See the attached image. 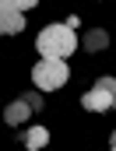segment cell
I'll use <instances>...</instances> for the list:
<instances>
[{
    "instance_id": "obj_1",
    "label": "cell",
    "mask_w": 116,
    "mask_h": 151,
    "mask_svg": "<svg viewBox=\"0 0 116 151\" xmlns=\"http://www.w3.org/2000/svg\"><path fill=\"white\" fill-rule=\"evenodd\" d=\"M39 53L42 56H49V60H67L71 53L77 49V35L71 25H46L35 39Z\"/></svg>"
},
{
    "instance_id": "obj_2",
    "label": "cell",
    "mask_w": 116,
    "mask_h": 151,
    "mask_svg": "<svg viewBox=\"0 0 116 151\" xmlns=\"http://www.w3.org/2000/svg\"><path fill=\"white\" fill-rule=\"evenodd\" d=\"M67 60H49V56H42L35 67H32V81H35L39 91H56V88H63L67 84Z\"/></svg>"
},
{
    "instance_id": "obj_3",
    "label": "cell",
    "mask_w": 116,
    "mask_h": 151,
    "mask_svg": "<svg viewBox=\"0 0 116 151\" xmlns=\"http://www.w3.org/2000/svg\"><path fill=\"white\" fill-rule=\"evenodd\" d=\"M81 106H84L88 113H106V109H113L116 106V77H99L95 88L81 95Z\"/></svg>"
},
{
    "instance_id": "obj_4",
    "label": "cell",
    "mask_w": 116,
    "mask_h": 151,
    "mask_svg": "<svg viewBox=\"0 0 116 151\" xmlns=\"http://www.w3.org/2000/svg\"><path fill=\"white\" fill-rule=\"evenodd\" d=\"M25 28V11H18L14 0H0V32L4 35H18Z\"/></svg>"
},
{
    "instance_id": "obj_5",
    "label": "cell",
    "mask_w": 116,
    "mask_h": 151,
    "mask_svg": "<svg viewBox=\"0 0 116 151\" xmlns=\"http://www.w3.org/2000/svg\"><path fill=\"white\" fill-rule=\"evenodd\" d=\"M32 113H35V109H32V102L21 95V99H14V102L4 109V119H7V127H21V123H25Z\"/></svg>"
},
{
    "instance_id": "obj_6",
    "label": "cell",
    "mask_w": 116,
    "mask_h": 151,
    "mask_svg": "<svg viewBox=\"0 0 116 151\" xmlns=\"http://www.w3.org/2000/svg\"><path fill=\"white\" fill-rule=\"evenodd\" d=\"M84 46H88L92 53H102V49L109 46V32H102V28H88V32H84Z\"/></svg>"
},
{
    "instance_id": "obj_7",
    "label": "cell",
    "mask_w": 116,
    "mask_h": 151,
    "mask_svg": "<svg viewBox=\"0 0 116 151\" xmlns=\"http://www.w3.org/2000/svg\"><path fill=\"white\" fill-rule=\"evenodd\" d=\"M25 144H28L32 151L46 148V144H49V130H46V127H32V130L25 134Z\"/></svg>"
},
{
    "instance_id": "obj_8",
    "label": "cell",
    "mask_w": 116,
    "mask_h": 151,
    "mask_svg": "<svg viewBox=\"0 0 116 151\" xmlns=\"http://www.w3.org/2000/svg\"><path fill=\"white\" fill-rule=\"evenodd\" d=\"M25 99H28V102H32V109H42V95H39V91H28V95H25Z\"/></svg>"
},
{
    "instance_id": "obj_9",
    "label": "cell",
    "mask_w": 116,
    "mask_h": 151,
    "mask_svg": "<svg viewBox=\"0 0 116 151\" xmlns=\"http://www.w3.org/2000/svg\"><path fill=\"white\" fill-rule=\"evenodd\" d=\"M14 4H18V11H28V7H35L39 0H14Z\"/></svg>"
},
{
    "instance_id": "obj_10",
    "label": "cell",
    "mask_w": 116,
    "mask_h": 151,
    "mask_svg": "<svg viewBox=\"0 0 116 151\" xmlns=\"http://www.w3.org/2000/svg\"><path fill=\"white\" fill-rule=\"evenodd\" d=\"M109 151H116V130H113V137H109Z\"/></svg>"
}]
</instances>
